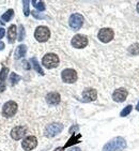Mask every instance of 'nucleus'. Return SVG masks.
Listing matches in <instances>:
<instances>
[{
	"mask_svg": "<svg viewBox=\"0 0 139 151\" xmlns=\"http://www.w3.org/2000/svg\"><path fill=\"white\" fill-rule=\"evenodd\" d=\"M126 148V142L123 137H116L103 147L102 151H122Z\"/></svg>",
	"mask_w": 139,
	"mask_h": 151,
	"instance_id": "1",
	"label": "nucleus"
},
{
	"mask_svg": "<svg viewBox=\"0 0 139 151\" xmlns=\"http://www.w3.org/2000/svg\"><path fill=\"white\" fill-rule=\"evenodd\" d=\"M42 64L46 69H54L58 67L59 64V57L56 54H46L42 59Z\"/></svg>",
	"mask_w": 139,
	"mask_h": 151,
	"instance_id": "2",
	"label": "nucleus"
},
{
	"mask_svg": "<svg viewBox=\"0 0 139 151\" xmlns=\"http://www.w3.org/2000/svg\"><path fill=\"white\" fill-rule=\"evenodd\" d=\"M63 130V124L61 123H50L45 128L44 134L46 137H54L56 135H58L61 133V131Z\"/></svg>",
	"mask_w": 139,
	"mask_h": 151,
	"instance_id": "3",
	"label": "nucleus"
},
{
	"mask_svg": "<svg viewBox=\"0 0 139 151\" xmlns=\"http://www.w3.org/2000/svg\"><path fill=\"white\" fill-rule=\"evenodd\" d=\"M50 37V31L49 29L45 26H39L34 32V38L39 41V42H46Z\"/></svg>",
	"mask_w": 139,
	"mask_h": 151,
	"instance_id": "4",
	"label": "nucleus"
},
{
	"mask_svg": "<svg viewBox=\"0 0 139 151\" xmlns=\"http://www.w3.org/2000/svg\"><path fill=\"white\" fill-rule=\"evenodd\" d=\"M17 104L14 101H8L6 104L3 105L2 108V115L6 118L13 117L17 111Z\"/></svg>",
	"mask_w": 139,
	"mask_h": 151,
	"instance_id": "5",
	"label": "nucleus"
},
{
	"mask_svg": "<svg viewBox=\"0 0 139 151\" xmlns=\"http://www.w3.org/2000/svg\"><path fill=\"white\" fill-rule=\"evenodd\" d=\"M61 77H62V81L64 83L73 84V83H75L77 81V73L73 69H65L61 73Z\"/></svg>",
	"mask_w": 139,
	"mask_h": 151,
	"instance_id": "6",
	"label": "nucleus"
},
{
	"mask_svg": "<svg viewBox=\"0 0 139 151\" xmlns=\"http://www.w3.org/2000/svg\"><path fill=\"white\" fill-rule=\"evenodd\" d=\"M69 24L71 28L73 30H78L81 28L82 24H84V16L81 14H78V13H75L73 14L69 19Z\"/></svg>",
	"mask_w": 139,
	"mask_h": 151,
	"instance_id": "7",
	"label": "nucleus"
},
{
	"mask_svg": "<svg viewBox=\"0 0 139 151\" xmlns=\"http://www.w3.org/2000/svg\"><path fill=\"white\" fill-rule=\"evenodd\" d=\"M37 146H38V139H37V137L33 136V135L25 137L24 140L21 142V147H23L24 150H26V151L33 150Z\"/></svg>",
	"mask_w": 139,
	"mask_h": 151,
	"instance_id": "8",
	"label": "nucleus"
},
{
	"mask_svg": "<svg viewBox=\"0 0 139 151\" xmlns=\"http://www.w3.org/2000/svg\"><path fill=\"white\" fill-rule=\"evenodd\" d=\"M113 35H115V33H113V31L110 28H103V29H101L99 31L97 37H99V40L101 42L108 43V42H110L113 39Z\"/></svg>",
	"mask_w": 139,
	"mask_h": 151,
	"instance_id": "9",
	"label": "nucleus"
},
{
	"mask_svg": "<svg viewBox=\"0 0 139 151\" xmlns=\"http://www.w3.org/2000/svg\"><path fill=\"white\" fill-rule=\"evenodd\" d=\"M72 45L75 48H84L88 45V38L84 35H76L72 39Z\"/></svg>",
	"mask_w": 139,
	"mask_h": 151,
	"instance_id": "10",
	"label": "nucleus"
},
{
	"mask_svg": "<svg viewBox=\"0 0 139 151\" xmlns=\"http://www.w3.org/2000/svg\"><path fill=\"white\" fill-rule=\"evenodd\" d=\"M27 133V129L26 127H23V125H17V127H14L11 131V137L14 140H19L20 138H23Z\"/></svg>",
	"mask_w": 139,
	"mask_h": 151,
	"instance_id": "11",
	"label": "nucleus"
},
{
	"mask_svg": "<svg viewBox=\"0 0 139 151\" xmlns=\"http://www.w3.org/2000/svg\"><path fill=\"white\" fill-rule=\"evenodd\" d=\"M82 98H84L85 101L87 102L95 101L96 98H97V92H96V90L92 89V88H88V89L84 90V92H82Z\"/></svg>",
	"mask_w": 139,
	"mask_h": 151,
	"instance_id": "12",
	"label": "nucleus"
},
{
	"mask_svg": "<svg viewBox=\"0 0 139 151\" xmlns=\"http://www.w3.org/2000/svg\"><path fill=\"white\" fill-rule=\"evenodd\" d=\"M126 96H128V91H126V89L120 88V89H118V90H116L113 92L112 99L116 102H123V101H125Z\"/></svg>",
	"mask_w": 139,
	"mask_h": 151,
	"instance_id": "13",
	"label": "nucleus"
},
{
	"mask_svg": "<svg viewBox=\"0 0 139 151\" xmlns=\"http://www.w3.org/2000/svg\"><path fill=\"white\" fill-rule=\"evenodd\" d=\"M60 94L58 92H49L46 96V101L49 105H57L60 103Z\"/></svg>",
	"mask_w": 139,
	"mask_h": 151,
	"instance_id": "14",
	"label": "nucleus"
},
{
	"mask_svg": "<svg viewBox=\"0 0 139 151\" xmlns=\"http://www.w3.org/2000/svg\"><path fill=\"white\" fill-rule=\"evenodd\" d=\"M8 39H9L10 43H14L15 39H16V26L12 25L8 29Z\"/></svg>",
	"mask_w": 139,
	"mask_h": 151,
	"instance_id": "15",
	"label": "nucleus"
},
{
	"mask_svg": "<svg viewBox=\"0 0 139 151\" xmlns=\"http://www.w3.org/2000/svg\"><path fill=\"white\" fill-rule=\"evenodd\" d=\"M27 52V46L26 45H19V46L16 48V52H15V58L19 59L21 57L26 55Z\"/></svg>",
	"mask_w": 139,
	"mask_h": 151,
	"instance_id": "16",
	"label": "nucleus"
},
{
	"mask_svg": "<svg viewBox=\"0 0 139 151\" xmlns=\"http://www.w3.org/2000/svg\"><path fill=\"white\" fill-rule=\"evenodd\" d=\"M30 62L32 63V67H33V69H34V70L37 71L39 74H41V75H44V71L42 70V68H41L40 63L38 62L37 58H31V59H30Z\"/></svg>",
	"mask_w": 139,
	"mask_h": 151,
	"instance_id": "17",
	"label": "nucleus"
},
{
	"mask_svg": "<svg viewBox=\"0 0 139 151\" xmlns=\"http://www.w3.org/2000/svg\"><path fill=\"white\" fill-rule=\"evenodd\" d=\"M128 52L130 55H139V43H135L130 45L128 48Z\"/></svg>",
	"mask_w": 139,
	"mask_h": 151,
	"instance_id": "18",
	"label": "nucleus"
},
{
	"mask_svg": "<svg viewBox=\"0 0 139 151\" xmlns=\"http://www.w3.org/2000/svg\"><path fill=\"white\" fill-rule=\"evenodd\" d=\"M32 3H33V6L34 8L38 11H42L43 12L45 10V4H44L43 1H37V0H32Z\"/></svg>",
	"mask_w": 139,
	"mask_h": 151,
	"instance_id": "19",
	"label": "nucleus"
},
{
	"mask_svg": "<svg viewBox=\"0 0 139 151\" xmlns=\"http://www.w3.org/2000/svg\"><path fill=\"white\" fill-rule=\"evenodd\" d=\"M80 134H78V135H76V136H73L71 139L69 140V142H67L65 144V146H64V148H67V147H70L71 145H73V144H76V142H79V139H80Z\"/></svg>",
	"mask_w": 139,
	"mask_h": 151,
	"instance_id": "20",
	"label": "nucleus"
},
{
	"mask_svg": "<svg viewBox=\"0 0 139 151\" xmlns=\"http://www.w3.org/2000/svg\"><path fill=\"white\" fill-rule=\"evenodd\" d=\"M20 81V76L17 75L16 73H11V75H10V81H11V85L12 86H14L15 84H17V81Z\"/></svg>",
	"mask_w": 139,
	"mask_h": 151,
	"instance_id": "21",
	"label": "nucleus"
},
{
	"mask_svg": "<svg viewBox=\"0 0 139 151\" xmlns=\"http://www.w3.org/2000/svg\"><path fill=\"white\" fill-rule=\"evenodd\" d=\"M13 15H14V11L13 10H8V11L4 13V14L2 15V19L4 20V22H9L10 19H11L12 17H13Z\"/></svg>",
	"mask_w": 139,
	"mask_h": 151,
	"instance_id": "22",
	"label": "nucleus"
},
{
	"mask_svg": "<svg viewBox=\"0 0 139 151\" xmlns=\"http://www.w3.org/2000/svg\"><path fill=\"white\" fill-rule=\"evenodd\" d=\"M8 73H9V69L8 68H2L1 69V71H0V81L4 83L6 76H8Z\"/></svg>",
	"mask_w": 139,
	"mask_h": 151,
	"instance_id": "23",
	"label": "nucleus"
},
{
	"mask_svg": "<svg viewBox=\"0 0 139 151\" xmlns=\"http://www.w3.org/2000/svg\"><path fill=\"white\" fill-rule=\"evenodd\" d=\"M132 109H133V106H132V105H128V106L123 108V111L120 113V116H121V117H126L128 115H130V114Z\"/></svg>",
	"mask_w": 139,
	"mask_h": 151,
	"instance_id": "24",
	"label": "nucleus"
},
{
	"mask_svg": "<svg viewBox=\"0 0 139 151\" xmlns=\"http://www.w3.org/2000/svg\"><path fill=\"white\" fill-rule=\"evenodd\" d=\"M24 14L25 16H28L30 14V10H29V1L28 0H24Z\"/></svg>",
	"mask_w": 139,
	"mask_h": 151,
	"instance_id": "25",
	"label": "nucleus"
},
{
	"mask_svg": "<svg viewBox=\"0 0 139 151\" xmlns=\"http://www.w3.org/2000/svg\"><path fill=\"white\" fill-rule=\"evenodd\" d=\"M25 39V28L23 25L19 26V35H18V41H23Z\"/></svg>",
	"mask_w": 139,
	"mask_h": 151,
	"instance_id": "26",
	"label": "nucleus"
},
{
	"mask_svg": "<svg viewBox=\"0 0 139 151\" xmlns=\"http://www.w3.org/2000/svg\"><path fill=\"white\" fill-rule=\"evenodd\" d=\"M31 13H32V15H33L35 18H38V19H43V18H45V15L41 14V13H39V12H37V11H32Z\"/></svg>",
	"mask_w": 139,
	"mask_h": 151,
	"instance_id": "27",
	"label": "nucleus"
},
{
	"mask_svg": "<svg viewBox=\"0 0 139 151\" xmlns=\"http://www.w3.org/2000/svg\"><path fill=\"white\" fill-rule=\"evenodd\" d=\"M4 90H6V85H4L3 81H0V93L3 92Z\"/></svg>",
	"mask_w": 139,
	"mask_h": 151,
	"instance_id": "28",
	"label": "nucleus"
},
{
	"mask_svg": "<svg viewBox=\"0 0 139 151\" xmlns=\"http://www.w3.org/2000/svg\"><path fill=\"white\" fill-rule=\"evenodd\" d=\"M23 64H24V68H25L26 70H29L30 69V64H28V61H24Z\"/></svg>",
	"mask_w": 139,
	"mask_h": 151,
	"instance_id": "29",
	"label": "nucleus"
},
{
	"mask_svg": "<svg viewBox=\"0 0 139 151\" xmlns=\"http://www.w3.org/2000/svg\"><path fill=\"white\" fill-rule=\"evenodd\" d=\"M4 33H6V31H4V29L3 28H1L0 27V39L3 38V35H4Z\"/></svg>",
	"mask_w": 139,
	"mask_h": 151,
	"instance_id": "30",
	"label": "nucleus"
},
{
	"mask_svg": "<svg viewBox=\"0 0 139 151\" xmlns=\"http://www.w3.org/2000/svg\"><path fill=\"white\" fill-rule=\"evenodd\" d=\"M55 151H64V148H62V147H58V148H56Z\"/></svg>",
	"mask_w": 139,
	"mask_h": 151,
	"instance_id": "31",
	"label": "nucleus"
},
{
	"mask_svg": "<svg viewBox=\"0 0 139 151\" xmlns=\"http://www.w3.org/2000/svg\"><path fill=\"white\" fill-rule=\"evenodd\" d=\"M70 151H81L79 148H77V147H75V148H72Z\"/></svg>",
	"mask_w": 139,
	"mask_h": 151,
	"instance_id": "32",
	"label": "nucleus"
},
{
	"mask_svg": "<svg viewBox=\"0 0 139 151\" xmlns=\"http://www.w3.org/2000/svg\"><path fill=\"white\" fill-rule=\"evenodd\" d=\"M3 48H4V44H3L2 42H0V50H2Z\"/></svg>",
	"mask_w": 139,
	"mask_h": 151,
	"instance_id": "33",
	"label": "nucleus"
},
{
	"mask_svg": "<svg viewBox=\"0 0 139 151\" xmlns=\"http://www.w3.org/2000/svg\"><path fill=\"white\" fill-rule=\"evenodd\" d=\"M136 109L139 111V102H138V103H137V105H136Z\"/></svg>",
	"mask_w": 139,
	"mask_h": 151,
	"instance_id": "34",
	"label": "nucleus"
},
{
	"mask_svg": "<svg viewBox=\"0 0 139 151\" xmlns=\"http://www.w3.org/2000/svg\"><path fill=\"white\" fill-rule=\"evenodd\" d=\"M137 12H138V13H139V2L137 3Z\"/></svg>",
	"mask_w": 139,
	"mask_h": 151,
	"instance_id": "35",
	"label": "nucleus"
}]
</instances>
